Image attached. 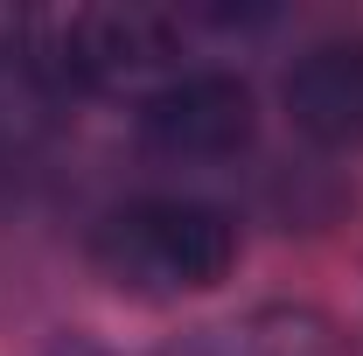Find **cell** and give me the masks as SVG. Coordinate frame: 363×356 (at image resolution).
I'll return each mask as SVG.
<instances>
[{"instance_id": "obj_1", "label": "cell", "mask_w": 363, "mask_h": 356, "mask_svg": "<svg viewBox=\"0 0 363 356\" xmlns=\"http://www.w3.org/2000/svg\"><path fill=\"white\" fill-rule=\"evenodd\" d=\"M91 266L119 294L140 301H175V294H210L238 266V223L217 203L189 196H147L126 203L91 230Z\"/></svg>"}, {"instance_id": "obj_2", "label": "cell", "mask_w": 363, "mask_h": 356, "mask_svg": "<svg viewBox=\"0 0 363 356\" xmlns=\"http://www.w3.org/2000/svg\"><path fill=\"white\" fill-rule=\"evenodd\" d=\"M175 21L154 7H84L56 28V63L63 77H77L91 91H140L154 98L161 84H175Z\"/></svg>"}, {"instance_id": "obj_3", "label": "cell", "mask_w": 363, "mask_h": 356, "mask_svg": "<svg viewBox=\"0 0 363 356\" xmlns=\"http://www.w3.org/2000/svg\"><path fill=\"white\" fill-rule=\"evenodd\" d=\"M252 91L224 77V70H203V77H175L161 84L147 105H140V147L154 161H175V168H196V161H230L252 147Z\"/></svg>"}, {"instance_id": "obj_4", "label": "cell", "mask_w": 363, "mask_h": 356, "mask_svg": "<svg viewBox=\"0 0 363 356\" xmlns=\"http://www.w3.org/2000/svg\"><path fill=\"white\" fill-rule=\"evenodd\" d=\"M286 112L315 147H363V35L308 49L286 70Z\"/></svg>"}, {"instance_id": "obj_5", "label": "cell", "mask_w": 363, "mask_h": 356, "mask_svg": "<svg viewBox=\"0 0 363 356\" xmlns=\"http://www.w3.org/2000/svg\"><path fill=\"white\" fill-rule=\"evenodd\" d=\"M175 356H335V328L308 308H259L245 321L203 328Z\"/></svg>"}, {"instance_id": "obj_6", "label": "cell", "mask_w": 363, "mask_h": 356, "mask_svg": "<svg viewBox=\"0 0 363 356\" xmlns=\"http://www.w3.org/2000/svg\"><path fill=\"white\" fill-rule=\"evenodd\" d=\"M49 356H105V350H98V343H84V335H63Z\"/></svg>"}]
</instances>
